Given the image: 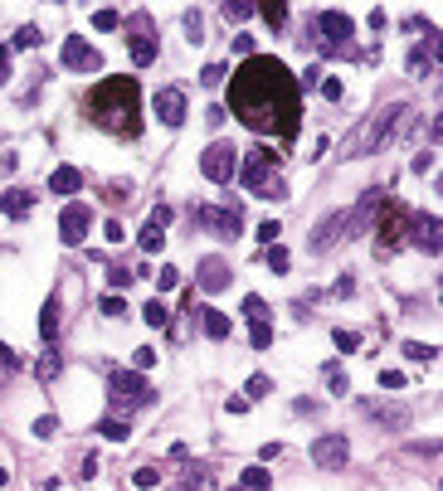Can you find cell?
Returning a JSON list of instances; mask_svg holds the SVG:
<instances>
[{
    "mask_svg": "<svg viewBox=\"0 0 443 491\" xmlns=\"http://www.w3.org/2000/svg\"><path fill=\"white\" fill-rule=\"evenodd\" d=\"M34 44H39V29H34V25H25V29L15 34V49H34Z\"/></svg>",
    "mask_w": 443,
    "mask_h": 491,
    "instance_id": "36",
    "label": "cell"
},
{
    "mask_svg": "<svg viewBox=\"0 0 443 491\" xmlns=\"http://www.w3.org/2000/svg\"><path fill=\"white\" fill-rule=\"evenodd\" d=\"M107 394H113L117 409H146V404L156 399L151 385H146V374H137V370H113V379H107Z\"/></svg>",
    "mask_w": 443,
    "mask_h": 491,
    "instance_id": "4",
    "label": "cell"
},
{
    "mask_svg": "<svg viewBox=\"0 0 443 491\" xmlns=\"http://www.w3.org/2000/svg\"><path fill=\"white\" fill-rule=\"evenodd\" d=\"M205 127H225V107H209V112H205Z\"/></svg>",
    "mask_w": 443,
    "mask_h": 491,
    "instance_id": "47",
    "label": "cell"
},
{
    "mask_svg": "<svg viewBox=\"0 0 443 491\" xmlns=\"http://www.w3.org/2000/svg\"><path fill=\"white\" fill-rule=\"evenodd\" d=\"M176 283H181V272H176V267H161V272H156V287H161V292H166V287H176Z\"/></svg>",
    "mask_w": 443,
    "mask_h": 491,
    "instance_id": "39",
    "label": "cell"
},
{
    "mask_svg": "<svg viewBox=\"0 0 443 491\" xmlns=\"http://www.w3.org/2000/svg\"><path fill=\"white\" fill-rule=\"evenodd\" d=\"M234 171H239V151H234L229 141H214V146L200 156V176H205V180H214V185L234 180Z\"/></svg>",
    "mask_w": 443,
    "mask_h": 491,
    "instance_id": "6",
    "label": "cell"
},
{
    "mask_svg": "<svg viewBox=\"0 0 443 491\" xmlns=\"http://www.w3.org/2000/svg\"><path fill=\"white\" fill-rule=\"evenodd\" d=\"M365 414L380 418L385 428H405L409 423V409H400V404H365Z\"/></svg>",
    "mask_w": 443,
    "mask_h": 491,
    "instance_id": "18",
    "label": "cell"
},
{
    "mask_svg": "<svg viewBox=\"0 0 443 491\" xmlns=\"http://www.w3.org/2000/svg\"><path fill=\"white\" fill-rule=\"evenodd\" d=\"M200 331H205L209 341H225V336H229V316L214 311V307H200Z\"/></svg>",
    "mask_w": 443,
    "mask_h": 491,
    "instance_id": "15",
    "label": "cell"
},
{
    "mask_svg": "<svg viewBox=\"0 0 443 491\" xmlns=\"http://www.w3.org/2000/svg\"><path fill=\"white\" fill-rule=\"evenodd\" d=\"M93 29H102V34L117 29V10H98V15H93Z\"/></svg>",
    "mask_w": 443,
    "mask_h": 491,
    "instance_id": "35",
    "label": "cell"
},
{
    "mask_svg": "<svg viewBox=\"0 0 443 491\" xmlns=\"http://www.w3.org/2000/svg\"><path fill=\"white\" fill-rule=\"evenodd\" d=\"M405 355H409V360H433V346H424V341H409V346H405Z\"/></svg>",
    "mask_w": 443,
    "mask_h": 491,
    "instance_id": "37",
    "label": "cell"
},
{
    "mask_svg": "<svg viewBox=\"0 0 443 491\" xmlns=\"http://www.w3.org/2000/svg\"><path fill=\"white\" fill-rule=\"evenodd\" d=\"M200 287L205 292H225L229 287V263L225 258H200Z\"/></svg>",
    "mask_w": 443,
    "mask_h": 491,
    "instance_id": "13",
    "label": "cell"
},
{
    "mask_svg": "<svg viewBox=\"0 0 443 491\" xmlns=\"http://www.w3.org/2000/svg\"><path fill=\"white\" fill-rule=\"evenodd\" d=\"M10 78V49H0V83Z\"/></svg>",
    "mask_w": 443,
    "mask_h": 491,
    "instance_id": "50",
    "label": "cell"
},
{
    "mask_svg": "<svg viewBox=\"0 0 443 491\" xmlns=\"http://www.w3.org/2000/svg\"><path fill=\"white\" fill-rule=\"evenodd\" d=\"M141 316H146V326H156V331H161V326H166V307H161L156 297H151V302L141 307Z\"/></svg>",
    "mask_w": 443,
    "mask_h": 491,
    "instance_id": "27",
    "label": "cell"
},
{
    "mask_svg": "<svg viewBox=\"0 0 443 491\" xmlns=\"http://www.w3.org/2000/svg\"><path fill=\"white\" fill-rule=\"evenodd\" d=\"M273 346V321H258L253 326V350H268Z\"/></svg>",
    "mask_w": 443,
    "mask_h": 491,
    "instance_id": "31",
    "label": "cell"
},
{
    "mask_svg": "<svg viewBox=\"0 0 443 491\" xmlns=\"http://www.w3.org/2000/svg\"><path fill=\"white\" fill-rule=\"evenodd\" d=\"M39 336H44V341L59 336V297H49V302H44V311H39Z\"/></svg>",
    "mask_w": 443,
    "mask_h": 491,
    "instance_id": "19",
    "label": "cell"
},
{
    "mask_svg": "<svg viewBox=\"0 0 443 491\" xmlns=\"http://www.w3.org/2000/svg\"><path fill=\"white\" fill-rule=\"evenodd\" d=\"M137 243H141V248H146V253H161V248H166V229H161V224H151V219H146V229H141V239H137Z\"/></svg>",
    "mask_w": 443,
    "mask_h": 491,
    "instance_id": "22",
    "label": "cell"
},
{
    "mask_svg": "<svg viewBox=\"0 0 443 491\" xmlns=\"http://www.w3.org/2000/svg\"><path fill=\"white\" fill-rule=\"evenodd\" d=\"M268 171H278V156H273L268 146H253V151L244 156V166H239V180H244L249 190H263V185H268Z\"/></svg>",
    "mask_w": 443,
    "mask_h": 491,
    "instance_id": "8",
    "label": "cell"
},
{
    "mask_svg": "<svg viewBox=\"0 0 443 491\" xmlns=\"http://www.w3.org/2000/svg\"><path fill=\"white\" fill-rule=\"evenodd\" d=\"M195 224H205L214 239H239V229H244V219H239V204H229V209L200 204V209H195Z\"/></svg>",
    "mask_w": 443,
    "mask_h": 491,
    "instance_id": "7",
    "label": "cell"
},
{
    "mask_svg": "<svg viewBox=\"0 0 443 491\" xmlns=\"http://www.w3.org/2000/svg\"><path fill=\"white\" fill-rule=\"evenodd\" d=\"M244 316H249V326L268 321V302H263V297H244Z\"/></svg>",
    "mask_w": 443,
    "mask_h": 491,
    "instance_id": "24",
    "label": "cell"
},
{
    "mask_svg": "<svg viewBox=\"0 0 443 491\" xmlns=\"http://www.w3.org/2000/svg\"><path fill=\"white\" fill-rule=\"evenodd\" d=\"M39 374H44V379H54V374H59V355H54V350L39 360Z\"/></svg>",
    "mask_w": 443,
    "mask_h": 491,
    "instance_id": "44",
    "label": "cell"
},
{
    "mask_svg": "<svg viewBox=\"0 0 443 491\" xmlns=\"http://www.w3.org/2000/svg\"><path fill=\"white\" fill-rule=\"evenodd\" d=\"M49 190H54V195H78V190H83V176H78V166H59V171L49 176Z\"/></svg>",
    "mask_w": 443,
    "mask_h": 491,
    "instance_id": "16",
    "label": "cell"
},
{
    "mask_svg": "<svg viewBox=\"0 0 443 491\" xmlns=\"http://www.w3.org/2000/svg\"><path fill=\"white\" fill-rule=\"evenodd\" d=\"M263 20H268V25H283V20H288V10H283V5H273V0H268V5H263Z\"/></svg>",
    "mask_w": 443,
    "mask_h": 491,
    "instance_id": "42",
    "label": "cell"
},
{
    "mask_svg": "<svg viewBox=\"0 0 443 491\" xmlns=\"http://www.w3.org/2000/svg\"><path fill=\"white\" fill-rule=\"evenodd\" d=\"M64 64H69V69H83V73H98V69H102V53H98L93 44H83V39H69V44H64Z\"/></svg>",
    "mask_w": 443,
    "mask_h": 491,
    "instance_id": "12",
    "label": "cell"
},
{
    "mask_svg": "<svg viewBox=\"0 0 443 491\" xmlns=\"http://www.w3.org/2000/svg\"><path fill=\"white\" fill-rule=\"evenodd\" d=\"M239 491H244V486H239Z\"/></svg>",
    "mask_w": 443,
    "mask_h": 491,
    "instance_id": "52",
    "label": "cell"
},
{
    "mask_svg": "<svg viewBox=\"0 0 443 491\" xmlns=\"http://www.w3.org/2000/svg\"><path fill=\"white\" fill-rule=\"evenodd\" d=\"M151 59H156V39H151L146 29H137V39H132V64H141V69H146Z\"/></svg>",
    "mask_w": 443,
    "mask_h": 491,
    "instance_id": "20",
    "label": "cell"
},
{
    "mask_svg": "<svg viewBox=\"0 0 443 491\" xmlns=\"http://www.w3.org/2000/svg\"><path fill=\"white\" fill-rule=\"evenodd\" d=\"M5 481H10V472H5V467H0V486H5Z\"/></svg>",
    "mask_w": 443,
    "mask_h": 491,
    "instance_id": "51",
    "label": "cell"
},
{
    "mask_svg": "<svg viewBox=\"0 0 443 491\" xmlns=\"http://www.w3.org/2000/svg\"><path fill=\"white\" fill-rule=\"evenodd\" d=\"M268 481H273L268 467H249V472H244V491H268Z\"/></svg>",
    "mask_w": 443,
    "mask_h": 491,
    "instance_id": "25",
    "label": "cell"
},
{
    "mask_svg": "<svg viewBox=\"0 0 443 491\" xmlns=\"http://www.w3.org/2000/svg\"><path fill=\"white\" fill-rule=\"evenodd\" d=\"M234 107H239V117H244L253 132H273V127L293 132L297 88H293V78H288V69H283L278 59L258 53V59H249V64L234 73Z\"/></svg>",
    "mask_w": 443,
    "mask_h": 491,
    "instance_id": "1",
    "label": "cell"
},
{
    "mask_svg": "<svg viewBox=\"0 0 443 491\" xmlns=\"http://www.w3.org/2000/svg\"><path fill=\"white\" fill-rule=\"evenodd\" d=\"M98 428H102V438H113V443H127V433H132L127 418H117V414H113V418H102Z\"/></svg>",
    "mask_w": 443,
    "mask_h": 491,
    "instance_id": "23",
    "label": "cell"
},
{
    "mask_svg": "<svg viewBox=\"0 0 443 491\" xmlns=\"http://www.w3.org/2000/svg\"><path fill=\"white\" fill-rule=\"evenodd\" d=\"M346 457H351V438H346V433H326V438L312 443V462L317 467H346Z\"/></svg>",
    "mask_w": 443,
    "mask_h": 491,
    "instance_id": "9",
    "label": "cell"
},
{
    "mask_svg": "<svg viewBox=\"0 0 443 491\" xmlns=\"http://www.w3.org/2000/svg\"><path fill=\"white\" fill-rule=\"evenodd\" d=\"M122 311H127L122 297H102V316H122Z\"/></svg>",
    "mask_w": 443,
    "mask_h": 491,
    "instance_id": "43",
    "label": "cell"
},
{
    "mask_svg": "<svg viewBox=\"0 0 443 491\" xmlns=\"http://www.w3.org/2000/svg\"><path fill=\"white\" fill-rule=\"evenodd\" d=\"M30 433H34V438H54V433H59V418H54V414H39Z\"/></svg>",
    "mask_w": 443,
    "mask_h": 491,
    "instance_id": "26",
    "label": "cell"
},
{
    "mask_svg": "<svg viewBox=\"0 0 443 491\" xmlns=\"http://www.w3.org/2000/svg\"><path fill=\"white\" fill-rule=\"evenodd\" d=\"M225 73H229L225 64H205V73H200V83H205V88H219V83H225Z\"/></svg>",
    "mask_w": 443,
    "mask_h": 491,
    "instance_id": "30",
    "label": "cell"
},
{
    "mask_svg": "<svg viewBox=\"0 0 443 491\" xmlns=\"http://www.w3.org/2000/svg\"><path fill=\"white\" fill-rule=\"evenodd\" d=\"M151 112H156V122H166V127H181V122H185V93H181V88H156Z\"/></svg>",
    "mask_w": 443,
    "mask_h": 491,
    "instance_id": "10",
    "label": "cell"
},
{
    "mask_svg": "<svg viewBox=\"0 0 443 491\" xmlns=\"http://www.w3.org/2000/svg\"><path fill=\"white\" fill-rule=\"evenodd\" d=\"M312 29H317V44H321V53H346L351 44V34H356V25H351V15H341V10H321L317 20H312Z\"/></svg>",
    "mask_w": 443,
    "mask_h": 491,
    "instance_id": "5",
    "label": "cell"
},
{
    "mask_svg": "<svg viewBox=\"0 0 443 491\" xmlns=\"http://www.w3.org/2000/svg\"><path fill=\"white\" fill-rule=\"evenodd\" d=\"M132 278H137V272H127V267H113V272H107V283H113L117 292H122V287H127Z\"/></svg>",
    "mask_w": 443,
    "mask_h": 491,
    "instance_id": "41",
    "label": "cell"
},
{
    "mask_svg": "<svg viewBox=\"0 0 443 491\" xmlns=\"http://www.w3.org/2000/svg\"><path fill=\"white\" fill-rule=\"evenodd\" d=\"M185 29H190V39H195V44H200V29H205V25H200V15H195V10H190V15H185Z\"/></svg>",
    "mask_w": 443,
    "mask_h": 491,
    "instance_id": "48",
    "label": "cell"
},
{
    "mask_svg": "<svg viewBox=\"0 0 443 491\" xmlns=\"http://www.w3.org/2000/svg\"><path fill=\"white\" fill-rule=\"evenodd\" d=\"M400 117H409V107L405 102H395V107H380L375 117H365L361 122V132L346 141V156H370L375 146H385L395 132H400Z\"/></svg>",
    "mask_w": 443,
    "mask_h": 491,
    "instance_id": "3",
    "label": "cell"
},
{
    "mask_svg": "<svg viewBox=\"0 0 443 491\" xmlns=\"http://www.w3.org/2000/svg\"><path fill=\"white\" fill-rule=\"evenodd\" d=\"M151 365H156V350H151V346H141V350H137V374H141V370H151Z\"/></svg>",
    "mask_w": 443,
    "mask_h": 491,
    "instance_id": "45",
    "label": "cell"
},
{
    "mask_svg": "<svg viewBox=\"0 0 443 491\" xmlns=\"http://www.w3.org/2000/svg\"><path fill=\"white\" fill-rule=\"evenodd\" d=\"M331 341H337V350H341V355H351V350L361 346V336H356V331H337Z\"/></svg>",
    "mask_w": 443,
    "mask_h": 491,
    "instance_id": "33",
    "label": "cell"
},
{
    "mask_svg": "<svg viewBox=\"0 0 443 491\" xmlns=\"http://www.w3.org/2000/svg\"><path fill=\"white\" fill-rule=\"evenodd\" d=\"M433 53H438V44H433V39L414 49V59H409V69H414V78H424V73H433Z\"/></svg>",
    "mask_w": 443,
    "mask_h": 491,
    "instance_id": "21",
    "label": "cell"
},
{
    "mask_svg": "<svg viewBox=\"0 0 443 491\" xmlns=\"http://www.w3.org/2000/svg\"><path fill=\"white\" fill-rule=\"evenodd\" d=\"M263 394H273V379H268V374H253V379H249V394H244V399H263Z\"/></svg>",
    "mask_w": 443,
    "mask_h": 491,
    "instance_id": "29",
    "label": "cell"
},
{
    "mask_svg": "<svg viewBox=\"0 0 443 491\" xmlns=\"http://www.w3.org/2000/svg\"><path fill=\"white\" fill-rule=\"evenodd\" d=\"M88 229H93V209H88V204H64V214H59V239H64V243H83Z\"/></svg>",
    "mask_w": 443,
    "mask_h": 491,
    "instance_id": "11",
    "label": "cell"
},
{
    "mask_svg": "<svg viewBox=\"0 0 443 491\" xmlns=\"http://www.w3.org/2000/svg\"><path fill=\"white\" fill-rule=\"evenodd\" d=\"M253 15V5H244V0H229V5H225V20L229 25H239V20H249Z\"/></svg>",
    "mask_w": 443,
    "mask_h": 491,
    "instance_id": "32",
    "label": "cell"
},
{
    "mask_svg": "<svg viewBox=\"0 0 443 491\" xmlns=\"http://www.w3.org/2000/svg\"><path fill=\"white\" fill-rule=\"evenodd\" d=\"M78 477H83V481H88V477H98V457H93V453L83 457V467H78Z\"/></svg>",
    "mask_w": 443,
    "mask_h": 491,
    "instance_id": "49",
    "label": "cell"
},
{
    "mask_svg": "<svg viewBox=\"0 0 443 491\" xmlns=\"http://www.w3.org/2000/svg\"><path fill=\"white\" fill-rule=\"evenodd\" d=\"M414 171H419V176L433 171V151H419V156H414Z\"/></svg>",
    "mask_w": 443,
    "mask_h": 491,
    "instance_id": "46",
    "label": "cell"
},
{
    "mask_svg": "<svg viewBox=\"0 0 443 491\" xmlns=\"http://www.w3.org/2000/svg\"><path fill=\"white\" fill-rule=\"evenodd\" d=\"M278 234H283L278 219H263V224H258V239H263V243H278Z\"/></svg>",
    "mask_w": 443,
    "mask_h": 491,
    "instance_id": "38",
    "label": "cell"
},
{
    "mask_svg": "<svg viewBox=\"0 0 443 491\" xmlns=\"http://www.w3.org/2000/svg\"><path fill=\"white\" fill-rule=\"evenodd\" d=\"M380 195H385V190H365L356 209H341V214H331V219H321V224H317V234H312V253H331L341 239H356V234L370 224V214H375Z\"/></svg>",
    "mask_w": 443,
    "mask_h": 491,
    "instance_id": "2",
    "label": "cell"
},
{
    "mask_svg": "<svg viewBox=\"0 0 443 491\" xmlns=\"http://www.w3.org/2000/svg\"><path fill=\"white\" fill-rule=\"evenodd\" d=\"M414 243L424 253H438V219H433V214H419V219H414Z\"/></svg>",
    "mask_w": 443,
    "mask_h": 491,
    "instance_id": "17",
    "label": "cell"
},
{
    "mask_svg": "<svg viewBox=\"0 0 443 491\" xmlns=\"http://www.w3.org/2000/svg\"><path fill=\"white\" fill-rule=\"evenodd\" d=\"M30 209H34L30 190H5V195H0V214H10V219H25Z\"/></svg>",
    "mask_w": 443,
    "mask_h": 491,
    "instance_id": "14",
    "label": "cell"
},
{
    "mask_svg": "<svg viewBox=\"0 0 443 491\" xmlns=\"http://www.w3.org/2000/svg\"><path fill=\"white\" fill-rule=\"evenodd\" d=\"M380 390H405V374L400 370H385L380 374Z\"/></svg>",
    "mask_w": 443,
    "mask_h": 491,
    "instance_id": "40",
    "label": "cell"
},
{
    "mask_svg": "<svg viewBox=\"0 0 443 491\" xmlns=\"http://www.w3.org/2000/svg\"><path fill=\"white\" fill-rule=\"evenodd\" d=\"M268 267L273 272H288V248L283 243H268Z\"/></svg>",
    "mask_w": 443,
    "mask_h": 491,
    "instance_id": "28",
    "label": "cell"
},
{
    "mask_svg": "<svg viewBox=\"0 0 443 491\" xmlns=\"http://www.w3.org/2000/svg\"><path fill=\"white\" fill-rule=\"evenodd\" d=\"M132 481L146 491V486H156V481H161V467H137V477H132Z\"/></svg>",
    "mask_w": 443,
    "mask_h": 491,
    "instance_id": "34",
    "label": "cell"
}]
</instances>
